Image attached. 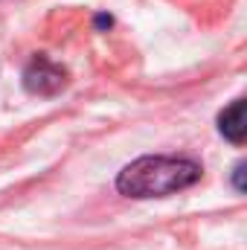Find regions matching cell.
<instances>
[{"label": "cell", "instance_id": "obj_5", "mask_svg": "<svg viewBox=\"0 0 247 250\" xmlns=\"http://www.w3.org/2000/svg\"><path fill=\"white\" fill-rule=\"evenodd\" d=\"M111 23H114V21H111V15H96V26H99V29H108Z\"/></svg>", "mask_w": 247, "mask_h": 250}, {"label": "cell", "instance_id": "obj_2", "mask_svg": "<svg viewBox=\"0 0 247 250\" xmlns=\"http://www.w3.org/2000/svg\"><path fill=\"white\" fill-rule=\"evenodd\" d=\"M70 84V73L67 67L53 62L50 56H32V62L23 70V90L32 96H59L64 87Z\"/></svg>", "mask_w": 247, "mask_h": 250}, {"label": "cell", "instance_id": "obj_1", "mask_svg": "<svg viewBox=\"0 0 247 250\" xmlns=\"http://www.w3.org/2000/svg\"><path fill=\"white\" fill-rule=\"evenodd\" d=\"M201 163L189 157L145 154L137 157L117 175V189L125 198H166L201 181Z\"/></svg>", "mask_w": 247, "mask_h": 250}, {"label": "cell", "instance_id": "obj_4", "mask_svg": "<svg viewBox=\"0 0 247 250\" xmlns=\"http://www.w3.org/2000/svg\"><path fill=\"white\" fill-rule=\"evenodd\" d=\"M233 187H236V192H245V163H236V169H233Z\"/></svg>", "mask_w": 247, "mask_h": 250}, {"label": "cell", "instance_id": "obj_3", "mask_svg": "<svg viewBox=\"0 0 247 250\" xmlns=\"http://www.w3.org/2000/svg\"><path fill=\"white\" fill-rule=\"evenodd\" d=\"M218 131H221L224 140H230L233 146H245V140H247L245 99H233V102L218 114Z\"/></svg>", "mask_w": 247, "mask_h": 250}]
</instances>
